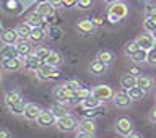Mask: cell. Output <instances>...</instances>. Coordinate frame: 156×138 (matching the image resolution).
Instances as JSON below:
<instances>
[{
    "label": "cell",
    "mask_w": 156,
    "mask_h": 138,
    "mask_svg": "<svg viewBox=\"0 0 156 138\" xmlns=\"http://www.w3.org/2000/svg\"><path fill=\"white\" fill-rule=\"evenodd\" d=\"M76 132H80V133H96V122L93 119L85 117L83 120L78 122Z\"/></svg>",
    "instance_id": "obj_16"
},
{
    "label": "cell",
    "mask_w": 156,
    "mask_h": 138,
    "mask_svg": "<svg viewBox=\"0 0 156 138\" xmlns=\"http://www.w3.org/2000/svg\"><path fill=\"white\" fill-rule=\"evenodd\" d=\"M143 29H145L146 33H153L154 29H156V23H154L151 18H145V21H143Z\"/></svg>",
    "instance_id": "obj_36"
},
{
    "label": "cell",
    "mask_w": 156,
    "mask_h": 138,
    "mask_svg": "<svg viewBox=\"0 0 156 138\" xmlns=\"http://www.w3.org/2000/svg\"><path fill=\"white\" fill-rule=\"evenodd\" d=\"M102 23H104V18H102L101 15H98V16L93 18V24H94V26H101Z\"/></svg>",
    "instance_id": "obj_44"
},
{
    "label": "cell",
    "mask_w": 156,
    "mask_h": 138,
    "mask_svg": "<svg viewBox=\"0 0 156 138\" xmlns=\"http://www.w3.org/2000/svg\"><path fill=\"white\" fill-rule=\"evenodd\" d=\"M5 106L8 107V111L12 112L13 115H23L24 114V107H26V101L23 99L21 93L16 90L7 91L3 96Z\"/></svg>",
    "instance_id": "obj_1"
},
{
    "label": "cell",
    "mask_w": 156,
    "mask_h": 138,
    "mask_svg": "<svg viewBox=\"0 0 156 138\" xmlns=\"http://www.w3.org/2000/svg\"><path fill=\"white\" fill-rule=\"evenodd\" d=\"M62 62H63V58H62V55L58 52H55V51H52L51 54H49V57L46 58V63L47 65H52V67H60L62 65Z\"/></svg>",
    "instance_id": "obj_27"
},
{
    "label": "cell",
    "mask_w": 156,
    "mask_h": 138,
    "mask_svg": "<svg viewBox=\"0 0 156 138\" xmlns=\"http://www.w3.org/2000/svg\"><path fill=\"white\" fill-rule=\"evenodd\" d=\"M20 58H21V62H23V67L26 68V70H29V72H37L39 68L46 63L44 60H41L36 54H29V55L20 57Z\"/></svg>",
    "instance_id": "obj_6"
},
{
    "label": "cell",
    "mask_w": 156,
    "mask_h": 138,
    "mask_svg": "<svg viewBox=\"0 0 156 138\" xmlns=\"http://www.w3.org/2000/svg\"><path fill=\"white\" fill-rule=\"evenodd\" d=\"M2 70L3 72H8V73H15L18 70H21L23 68V62L20 57H15V58H5V60H2Z\"/></svg>",
    "instance_id": "obj_10"
},
{
    "label": "cell",
    "mask_w": 156,
    "mask_h": 138,
    "mask_svg": "<svg viewBox=\"0 0 156 138\" xmlns=\"http://www.w3.org/2000/svg\"><path fill=\"white\" fill-rule=\"evenodd\" d=\"M148 120H150V122H153V124H156V106L148 112Z\"/></svg>",
    "instance_id": "obj_43"
},
{
    "label": "cell",
    "mask_w": 156,
    "mask_h": 138,
    "mask_svg": "<svg viewBox=\"0 0 156 138\" xmlns=\"http://www.w3.org/2000/svg\"><path fill=\"white\" fill-rule=\"evenodd\" d=\"M36 13H39L42 18H47L55 13V7L51 2H39V5L36 7Z\"/></svg>",
    "instance_id": "obj_17"
},
{
    "label": "cell",
    "mask_w": 156,
    "mask_h": 138,
    "mask_svg": "<svg viewBox=\"0 0 156 138\" xmlns=\"http://www.w3.org/2000/svg\"><path fill=\"white\" fill-rule=\"evenodd\" d=\"M146 55H148V51L146 49H138L133 55L130 57V60L132 62H135V63H143V62H146Z\"/></svg>",
    "instance_id": "obj_31"
},
{
    "label": "cell",
    "mask_w": 156,
    "mask_h": 138,
    "mask_svg": "<svg viewBox=\"0 0 156 138\" xmlns=\"http://www.w3.org/2000/svg\"><path fill=\"white\" fill-rule=\"evenodd\" d=\"M34 73H36V76H37L41 81L57 80V78L60 76V73L57 72V68H55V67H52V65H47V63H44V65L39 68L37 72H34Z\"/></svg>",
    "instance_id": "obj_5"
},
{
    "label": "cell",
    "mask_w": 156,
    "mask_h": 138,
    "mask_svg": "<svg viewBox=\"0 0 156 138\" xmlns=\"http://www.w3.org/2000/svg\"><path fill=\"white\" fill-rule=\"evenodd\" d=\"M146 62L150 63V65H156V49L151 47L148 51V55H146Z\"/></svg>",
    "instance_id": "obj_39"
},
{
    "label": "cell",
    "mask_w": 156,
    "mask_h": 138,
    "mask_svg": "<svg viewBox=\"0 0 156 138\" xmlns=\"http://www.w3.org/2000/svg\"><path fill=\"white\" fill-rule=\"evenodd\" d=\"M96 58L101 60L102 63H106V65H109V63H112L115 60V55H114V52H111V51H99Z\"/></svg>",
    "instance_id": "obj_28"
},
{
    "label": "cell",
    "mask_w": 156,
    "mask_h": 138,
    "mask_svg": "<svg viewBox=\"0 0 156 138\" xmlns=\"http://www.w3.org/2000/svg\"><path fill=\"white\" fill-rule=\"evenodd\" d=\"M2 72L3 70H2V67H0V81H2Z\"/></svg>",
    "instance_id": "obj_52"
},
{
    "label": "cell",
    "mask_w": 156,
    "mask_h": 138,
    "mask_svg": "<svg viewBox=\"0 0 156 138\" xmlns=\"http://www.w3.org/2000/svg\"><path fill=\"white\" fill-rule=\"evenodd\" d=\"M104 2H106V3H109V5H111V3H114V2H119V0H104Z\"/></svg>",
    "instance_id": "obj_50"
},
{
    "label": "cell",
    "mask_w": 156,
    "mask_h": 138,
    "mask_svg": "<svg viewBox=\"0 0 156 138\" xmlns=\"http://www.w3.org/2000/svg\"><path fill=\"white\" fill-rule=\"evenodd\" d=\"M91 94L96 97V99H99L101 102H107L111 101L112 97H114V90L109 86V85H98L91 90Z\"/></svg>",
    "instance_id": "obj_4"
},
{
    "label": "cell",
    "mask_w": 156,
    "mask_h": 138,
    "mask_svg": "<svg viewBox=\"0 0 156 138\" xmlns=\"http://www.w3.org/2000/svg\"><path fill=\"white\" fill-rule=\"evenodd\" d=\"M76 3H78V0H62V5L65 8H73V7H76Z\"/></svg>",
    "instance_id": "obj_42"
},
{
    "label": "cell",
    "mask_w": 156,
    "mask_h": 138,
    "mask_svg": "<svg viewBox=\"0 0 156 138\" xmlns=\"http://www.w3.org/2000/svg\"><path fill=\"white\" fill-rule=\"evenodd\" d=\"M124 138H143V135L138 133V132H130L129 135H125Z\"/></svg>",
    "instance_id": "obj_47"
},
{
    "label": "cell",
    "mask_w": 156,
    "mask_h": 138,
    "mask_svg": "<svg viewBox=\"0 0 156 138\" xmlns=\"http://www.w3.org/2000/svg\"><path fill=\"white\" fill-rule=\"evenodd\" d=\"M55 127H57L58 132H63V133H70V132L76 130L78 120H76L73 115L67 114V115H63V117H58V119H55Z\"/></svg>",
    "instance_id": "obj_3"
},
{
    "label": "cell",
    "mask_w": 156,
    "mask_h": 138,
    "mask_svg": "<svg viewBox=\"0 0 156 138\" xmlns=\"http://www.w3.org/2000/svg\"><path fill=\"white\" fill-rule=\"evenodd\" d=\"M125 91H127V94L130 96L132 101H140V99H143V96H145V91L141 90L140 86H132Z\"/></svg>",
    "instance_id": "obj_29"
},
{
    "label": "cell",
    "mask_w": 156,
    "mask_h": 138,
    "mask_svg": "<svg viewBox=\"0 0 156 138\" xmlns=\"http://www.w3.org/2000/svg\"><path fill=\"white\" fill-rule=\"evenodd\" d=\"M26 23L31 24L33 28H37V26H42V24H44V18L39 13L33 12V13H28L26 15Z\"/></svg>",
    "instance_id": "obj_22"
},
{
    "label": "cell",
    "mask_w": 156,
    "mask_h": 138,
    "mask_svg": "<svg viewBox=\"0 0 156 138\" xmlns=\"http://www.w3.org/2000/svg\"><path fill=\"white\" fill-rule=\"evenodd\" d=\"M47 34L51 36V39L52 41H58V39H62V29L60 28H57V26H51L49 28V31H47Z\"/></svg>",
    "instance_id": "obj_33"
},
{
    "label": "cell",
    "mask_w": 156,
    "mask_h": 138,
    "mask_svg": "<svg viewBox=\"0 0 156 138\" xmlns=\"http://www.w3.org/2000/svg\"><path fill=\"white\" fill-rule=\"evenodd\" d=\"M49 111L55 115V119H58V117H63V115L68 114V106L63 104V102H54Z\"/></svg>",
    "instance_id": "obj_20"
},
{
    "label": "cell",
    "mask_w": 156,
    "mask_h": 138,
    "mask_svg": "<svg viewBox=\"0 0 156 138\" xmlns=\"http://www.w3.org/2000/svg\"><path fill=\"white\" fill-rule=\"evenodd\" d=\"M151 16H156V5L153 3L145 7V18H151Z\"/></svg>",
    "instance_id": "obj_38"
},
{
    "label": "cell",
    "mask_w": 156,
    "mask_h": 138,
    "mask_svg": "<svg viewBox=\"0 0 156 138\" xmlns=\"http://www.w3.org/2000/svg\"><path fill=\"white\" fill-rule=\"evenodd\" d=\"M39 2H49V0H39Z\"/></svg>",
    "instance_id": "obj_53"
},
{
    "label": "cell",
    "mask_w": 156,
    "mask_h": 138,
    "mask_svg": "<svg viewBox=\"0 0 156 138\" xmlns=\"http://www.w3.org/2000/svg\"><path fill=\"white\" fill-rule=\"evenodd\" d=\"M115 130H117V133L122 135V136L129 135L130 132H133V122H132V119H129V117L122 115L115 120Z\"/></svg>",
    "instance_id": "obj_7"
},
{
    "label": "cell",
    "mask_w": 156,
    "mask_h": 138,
    "mask_svg": "<svg viewBox=\"0 0 156 138\" xmlns=\"http://www.w3.org/2000/svg\"><path fill=\"white\" fill-rule=\"evenodd\" d=\"M15 47H16V52L20 57H26L29 54H33V42L29 41V39H20V41L15 44Z\"/></svg>",
    "instance_id": "obj_14"
},
{
    "label": "cell",
    "mask_w": 156,
    "mask_h": 138,
    "mask_svg": "<svg viewBox=\"0 0 156 138\" xmlns=\"http://www.w3.org/2000/svg\"><path fill=\"white\" fill-rule=\"evenodd\" d=\"M78 8H81V10H86V8H91V5H93V0H78Z\"/></svg>",
    "instance_id": "obj_41"
},
{
    "label": "cell",
    "mask_w": 156,
    "mask_h": 138,
    "mask_svg": "<svg viewBox=\"0 0 156 138\" xmlns=\"http://www.w3.org/2000/svg\"><path fill=\"white\" fill-rule=\"evenodd\" d=\"M65 86L68 88V90H72L73 93H75V91H78V90H80V88H81V85H80V81H76V80L67 81V83H65Z\"/></svg>",
    "instance_id": "obj_40"
},
{
    "label": "cell",
    "mask_w": 156,
    "mask_h": 138,
    "mask_svg": "<svg viewBox=\"0 0 156 138\" xmlns=\"http://www.w3.org/2000/svg\"><path fill=\"white\" fill-rule=\"evenodd\" d=\"M120 86L124 88V90H129V88H132V86H136V76L132 75V73H125V75H122Z\"/></svg>",
    "instance_id": "obj_24"
},
{
    "label": "cell",
    "mask_w": 156,
    "mask_h": 138,
    "mask_svg": "<svg viewBox=\"0 0 156 138\" xmlns=\"http://www.w3.org/2000/svg\"><path fill=\"white\" fill-rule=\"evenodd\" d=\"M73 96H75V93H73L72 90H68L65 85H58L55 90H54V97L57 99V102H63V104H67Z\"/></svg>",
    "instance_id": "obj_8"
},
{
    "label": "cell",
    "mask_w": 156,
    "mask_h": 138,
    "mask_svg": "<svg viewBox=\"0 0 156 138\" xmlns=\"http://www.w3.org/2000/svg\"><path fill=\"white\" fill-rule=\"evenodd\" d=\"M154 99H156V94H154Z\"/></svg>",
    "instance_id": "obj_55"
},
{
    "label": "cell",
    "mask_w": 156,
    "mask_h": 138,
    "mask_svg": "<svg viewBox=\"0 0 156 138\" xmlns=\"http://www.w3.org/2000/svg\"><path fill=\"white\" fill-rule=\"evenodd\" d=\"M76 29H78V33L83 34V36H86V34H91L93 33V29H94V24H93V19L90 18H83L78 21L76 24Z\"/></svg>",
    "instance_id": "obj_18"
},
{
    "label": "cell",
    "mask_w": 156,
    "mask_h": 138,
    "mask_svg": "<svg viewBox=\"0 0 156 138\" xmlns=\"http://www.w3.org/2000/svg\"><path fill=\"white\" fill-rule=\"evenodd\" d=\"M36 124L39 127H42V129H46V127H52V125H55V115L52 114L51 111H41V114H39V117L36 119Z\"/></svg>",
    "instance_id": "obj_11"
},
{
    "label": "cell",
    "mask_w": 156,
    "mask_h": 138,
    "mask_svg": "<svg viewBox=\"0 0 156 138\" xmlns=\"http://www.w3.org/2000/svg\"><path fill=\"white\" fill-rule=\"evenodd\" d=\"M88 96H91V90H86V88H83V86L78 91H75V97H76V99H80V102L83 99H86Z\"/></svg>",
    "instance_id": "obj_35"
},
{
    "label": "cell",
    "mask_w": 156,
    "mask_h": 138,
    "mask_svg": "<svg viewBox=\"0 0 156 138\" xmlns=\"http://www.w3.org/2000/svg\"><path fill=\"white\" fill-rule=\"evenodd\" d=\"M0 138H12V133L7 129H0Z\"/></svg>",
    "instance_id": "obj_46"
},
{
    "label": "cell",
    "mask_w": 156,
    "mask_h": 138,
    "mask_svg": "<svg viewBox=\"0 0 156 138\" xmlns=\"http://www.w3.org/2000/svg\"><path fill=\"white\" fill-rule=\"evenodd\" d=\"M135 41H136V44H138L141 49H146V51H150V49L154 46V37H153V34H151V33H146V31L141 33V34H138Z\"/></svg>",
    "instance_id": "obj_13"
},
{
    "label": "cell",
    "mask_w": 156,
    "mask_h": 138,
    "mask_svg": "<svg viewBox=\"0 0 156 138\" xmlns=\"http://www.w3.org/2000/svg\"><path fill=\"white\" fill-rule=\"evenodd\" d=\"M106 68H107L106 63H102L101 60H98V58H94V60L90 63V70H91V73H94V75H101V73H104Z\"/></svg>",
    "instance_id": "obj_30"
},
{
    "label": "cell",
    "mask_w": 156,
    "mask_h": 138,
    "mask_svg": "<svg viewBox=\"0 0 156 138\" xmlns=\"http://www.w3.org/2000/svg\"><path fill=\"white\" fill-rule=\"evenodd\" d=\"M99 114H101V107H98V109H83V115L88 117V119H93V117Z\"/></svg>",
    "instance_id": "obj_37"
},
{
    "label": "cell",
    "mask_w": 156,
    "mask_h": 138,
    "mask_svg": "<svg viewBox=\"0 0 156 138\" xmlns=\"http://www.w3.org/2000/svg\"><path fill=\"white\" fill-rule=\"evenodd\" d=\"M101 104H102V102L99 99H96L93 94L81 101V107H83V109H98V107H101Z\"/></svg>",
    "instance_id": "obj_25"
},
{
    "label": "cell",
    "mask_w": 156,
    "mask_h": 138,
    "mask_svg": "<svg viewBox=\"0 0 156 138\" xmlns=\"http://www.w3.org/2000/svg\"><path fill=\"white\" fill-rule=\"evenodd\" d=\"M46 31H44V29H42V26H37V28H33L31 29V34H29V41H31L33 44L34 42H42L44 41V39H46Z\"/></svg>",
    "instance_id": "obj_21"
},
{
    "label": "cell",
    "mask_w": 156,
    "mask_h": 138,
    "mask_svg": "<svg viewBox=\"0 0 156 138\" xmlns=\"http://www.w3.org/2000/svg\"><path fill=\"white\" fill-rule=\"evenodd\" d=\"M151 34H153V37H154V41H156V29H154V31L151 33Z\"/></svg>",
    "instance_id": "obj_51"
},
{
    "label": "cell",
    "mask_w": 156,
    "mask_h": 138,
    "mask_svg": "<svg viewBox=\"0 0 156 138\" xmlns=\"http://www.w3.org/2000/svg\"><path fill=\"white\" fill-rule=\"evenodd\" d=\"M112 101H114V104L115 107H120V109H125V107H129L132 102L130 99V96L127 94V91H119V93H115L114 97H112Z\"/></svg>",
    "instance_id": "obj_15"
},
{
    "label": "cell",
    "mask_w": 156,
    "mask_h": 138,
    "mask_svg": "<svg viewBox=\"0 0 156 138\" xmlns=\"http://www.w3.org/2000/svg\"><path fill=\"white\" fill-rule=\"evenodd\" d=\"M130 73H132V75H135V76H138L140 75V70H138V68H132Z\"/></svg>",
    "instance_id": "obj_49"
},
{
    "label": "cell",
    "mask_w": 156,
    "mask_h": 138,
    "mask_svg": "<svg viewBox=\"0 0 156 138\" xmlns=\"http://www.w3.org/2000/svg\"><path fill=\"white\" fill-rule=\"evenodd\" d=\"M138 49H140V46L136 44V41L133 39V41H129V42L124 46V54H125L127 57H132L136 51H138Z\"/></svg>",
    "instance_id": "obj_32"
},
{
    "label": "cell",
    "mask_w": 156,
    "mask_h": 138,
    "mask_svg": "<svg viewBox=\"0 0 156 138\" xmlns=\"http://www.w3.org/2000/svg\"><path fill=\"white\" fill-rule=\"evenodd\" d=\"M41 111H42V107L39 104H36V102H26L23 117L29 122H36V119L39 117V114H41Z\"/></svg>",
    "instance_id": "obj_9"
},
{
    "label": "cell",
    "mask_w": 156,
    "mask_h": 138,
    "mask_svg": "<svg viewBox=\"0 0 156 138\" xmlns=\"http://www.w3.org/2000/svg\"><path fill=\"white\" fill-rule=\"evenodd\" d=\"M16 33H18V36H20V39H28L29 37V34H31V29H33V26L31 24H28L26 21L24 23H20L16 28Z\"/></svg>",
    "instance_id": "obj_26"
},
{
    "label": "cell",
    "mask_w": 156,
    "mask_h": 138,
    "mask_svg": "<svg viewBox=\"0 0 156 138\" xmlns=\"http://www.w3.org/2000/svg\"><path fill=\"white\" fill-rule=\"evenodd\" d=\"M15 57H20L15 46H3L0 49V58L2 60H5V58H15Z\"/></svg>",
    "instance_id": "obj_23"
},
{
    "label": "cell",
    "mask_w": 156,
    "mask_h": 138,
    "mask_svg": "<svg viewBox=\"0 0 156 138\" xmlns=\"http://www.w3.org/2000/svg\"><path fill=\"white\" fill-rule=\"evenodd\" d=\"M153 47H154V49H156V41H154V46H153Z\"/></svg>",
    "instance_id": "obj_54"
},
{
    "label": "cell",
    "mask_w": 156,
    "mask_h": 138,
    "mask_svg": "<svg viewBox=\"0 0 156 138\" xmlns=\"http://www.w3.org/2000/svg\"><path fill=\"white\" fill-rule=\"evenodd\" d=\"M76 138H96V133H80V132H76Z\"/></svg>",
    "instance_id": "obj_45"
},
{
    "label": "cell",
    "mask_w": 156,
    "mask_h": 138,
    "mask_svg": "<svg viewBox=\"0 0 156 138\" xmlns=\"http://www.w3.org/2000/svg\"><path fill=\"white\" fill-rule=\"evenodd\" d=\"M20 41V36L16 33V29H5V31L0 34V42L3 46H15Z\"/></svg>",
    "instance_id": "obj_12"
},
{
    "label": "cell",
    "mask_w": 156,
    "mask_h": 138,
    "mask_svg": "<svg viewBox=\"0 0 156 138\" xmlns=\"http://www.w3.org/2000/svg\"><path fill=\"white\" fill-rule=\"evenodd\" d=\"M136 86H140L141 90L146 93V91H150L151 88L154 86V80L150 78V76H145V75H138L136 76Z\"/></svg>",
    "instance_id": "obj_19"
},
{
    "label": "cell",
    "mask_w": 156,
    "mask_h": 138,
    "mask_svg": "<svg viewBox=\"0 0 156 138\" xmlns=\"http://www.w3.org/2000/svg\"><path fill=\"white\" fill-rule=\"evenodd\" d=\"M49 2H51L54 7L55 8H58V7H62V0H49Z\"/></svg>",
    "instance_id": "obj_48"
},
{
    "label": "cell",
    "mask_w": 156,
    "mask_h": 138,
    "mask_svg": "<svg viewBox=\"0 0 156 138\" xmlns=\"http://www.w3.org/2000/svg\"><path fill=\"white\" fill-rule=\"evenodd\" d=\"M127 15H129V7H127V3L120 2V0L111 3L109 8H107V19L111 23H119L120 19L127 18Z\"/></svg>",
    "instance_id": "obj_2"
},
{
    "label": "cell",
    "mask_w": 156,
    "mask_h": 138,
    "mask_svg": "<svg viewBox=\"0 0 156 138\" xmlns=\"http://www.w3.org/2000/svg\"><path fill=\"white\" fill-rule=\"evenodd\" d=\"M52 51H51V49H49V47H36V51H34V54H36V55L39 57V58H41V60H44V62H46V58L49 57V54H51Z\"/></svg>",
    "instance_id": "obj_34"
}]
</instances>
